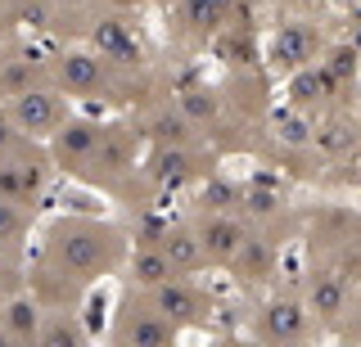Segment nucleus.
I'll list each match as a JSON object with an SVG mask.
<instances>
[{"mask_svg":"<svg viewBox=\"0 0 361 347\" xmlns=\"http://www.w3.org/2000/svg\"><path fill=\"white\" fill-rule=\"evenodd\" d=\"M180 324H172L158 311V302L135 284H122V298L109 320V343L113 347H172L180 339Z\"/></svg>","mask_w":361,"mask_h":347,"instance_id":"obj_8","label":"nucleus"},{"mask_svg":"<svg viewBox=\"0 0 361 347\" xmlns=\"http://www.w3.org/2000/svg\"><path fill=\"white\" fill-rule=\"evenodd\" d=\"M18 140H23V131H18L14 113H9V99L0 95V153H5L9 144H18Z\"/></svg>","mask_w":361,"mask_h":347,"instance_id":"obj_21","label":"nucleus"},{"mask_svg":"<svg viewBox=\"0 0 361 347\" xmlns=\"http://www.w3.org/2000/svg\"><path fill=\"white\" fill-rule=\"evenodd\" d=\"M41 316H45V302L32 289L5 298L0 302V347H37Z\"/></svg>","mask_w":361,"mask_h":347,"instance_id":"obj_16","label":"nucleus"},{"mask_svg":"<svg viewBox=\"0 0 361 347\" xmlns=\"http://www.w3.org/2000/svg\"><path fill=\"white\" fill-rule=\"evenodd\" d=\"M37 212L41 208L14 203L0 194V248H27V234L37 230Z\"/></svg>","mask_w":361,"mask_h":347,"instance_id":"obj_19","label":"nucleus"},{"mask_svg":"<svg viewBox=\"0 0 361 347\" xmlns=\"http://www.w3.org/2000/svg\"><path fill=\"white\" fill-rule=\"evenodd\" d=\"M90 343V324L82 302H50L41 316L37 347H86Z\"/></svg>","mask_w":361,"mask_h":347,"instance_id":"obj_17","label":"nucleus"},{"mask_svg":"<svg viewBox=\"0 0 361 347\" xmlns=\"http://www.w3.org/2000/svg\"><path fill=\"white\" fill-rule=\"evenodd\" d=\"M338 339L361 343V294H357V302H353V311H348V320H343V329H338Z\"/></svg>","mask_w":361,"mask_h":347,"instance_id":"obj_22","label":"nucleus"},{"mask_svg":"<svg viewBox=\"0 0 361 347\" xmlns=\"http://www.w3.org/2000/svg\"><path fill=\"white\" fill-rule=\"evenodd\" d=\"M221 167V149L212 140H185V144H149L140 163V176L149 181L158 198L163 194H190Z\"/></svg>","mask_w":361,"mask_h":347,"instance_id":"obj_5","label":"nucleus"},{"mask_svg":"<svg viewBox=\"0 0 361 347\" xmlns=\"http://www.w3.org/2000/svg\"><path fill=\"white\" fill-rule=\"evenodd\" d=\"M99 136H104V118H90V113H73V118H68L63 127L45 140V144H50V153H54L59 176H73V181H77V172H82L86 158L95 153Z\"/></svg>","mask_w":361,"mask_h":347,"instance_id":"obj_14","label":"nucleus"},{"mask_svg":"<svg viewBox=\"0 0 361 347\" xmlns=\"http://www.w3.org/2000/svg\"><path fill=\"white\" fill-rule=\"evenodd\" d=\"M0 37H59V0H0Z\"/></svg>","mask_w":361,"mask_h":347,"instance_id":"obj_15","label":"nucleus"},{"mask_svg":"<svg viewBox=\"0 0 361 347\" xmlns=\"http://www.w3.org/2000/svg\"><path fill=\"white\" fill-rule=\"evenodd\" d=\"M27 275H32L27 248H0V302L23 294V289H27Z\"/></svg>","mask_w":361,"mask_h":347,"instance_id":"obj_20","label":"nucleus"},{"mask_svg":"<svg viewBox=\"0 0 361 347\" xmlns=\"http://www.w3.org/2000/svg\"><path fill=\"white\" fill-rule=\"evenodd\" d=\"M109 5L127 9V14H135V9H154V5H172V0H109Z\"/></svg>","mask_w":361,"mask_h":347,"instance_id":"obj_23","label":"nucleus"},{"mask_svg":"<svg viewBox=\"0 0 361 347\" xmlns=\"http://www.w3.org/2000/svg\"><path fill=\"white\" fill-rule=\"evenodd\" d=\"M145 149H149V140H145L135 113L104 118V136H99L95 153L86 158V167L77 172V181L118 198V189L127 181H135V172H140V163H145Z\"/></svg>","mask_w":361,"mask_h":347,"instance_id":"obj_2","label":"nucleus"},{"mask_svg":"<svg viewBox=\"0 0 361 347\" xmlns=\"http://www.w3.org/2000/svg\"><path fill=\"white\" fill-rule=\"evenodd\" d=\"M185 217L199 230L208 266L212 271H226L235 262V253H240V244L248 239V217L244 212H217V208H190V203H185Z\"/></svg>","mask_w":361,"mask_h":347,"instance_id":"obj_12","label":"nucleus"},{"mask_svg":"<svg viewBox=\"0 0 361 347\" xmlns=\"http://www.w3.org/2000/svg\"><path fill=\"white\" fill-rule=\"evenodd\" d=\"M244 334L253 343H267V347H298V343H312L321 334V324H316L312 307H307L302 284H289V289L276 284L253 302Z\"/></svg>","mask_w":361,"mask_h":347,"instance_id":"obj_4","label":"nucleus"},{"mask_svg":"<svg viewBox=\"0 0 361 347\" xmlns=\"http://www.w3.org/2000/svg\"><path fill=\"white\" fill-rule=\"evenodd\" d=\"M77 99L73 95H63L59 86H32V91H23V95H14L9 99V113H14V122H18V131L23 136H32V140H50L54 131L63 127L68 118L77 113Z\"/></svg>","mask_w":361,"mask_h":347,"instance_id":"obj_11","label":"nucleus"},{"mask_svg":"<svg viewBox=\"0 0 361 347\" xmlns=\"http://www.w3.org/2000/svg\"><path fill=\"white\" fill-rule=\"evenodd\" d=\"M253 0H172L167 5V46L176 50H212V41L221 37L235 18Z\"/></svg>","mask_w":361,"mask_h":347,"instance_id":"obj_6","label":"nucleus"},{"mask_svg":"<svg viewBox=\"0 0 361 347\" xmlns=\"http://www.w3.org/2000/svg\"><path fill=\"white\" fill-rule=\"evenodd\" d=\"M289 234L280 230H262V226H248V239L240 244L235 262L226 266V275L235 279V289L248 298H262L267 289L280 284V257H285Z\"/></svg>","mask_w":361,"mask_h":347,"instance_id":"obj_9","label":"nucleus"},{"mask_svg":"<svg viewBox=\"0 0 361 347\" xmlns=\"http://www.w3.org/2000/svg\"><path fill=\"white\" fill-rule=\"evenodd\" d=\"M145 294H149L158 302V311L172 324H180V329H208V324L217 320V294H212L199 275H172L158 289H145Z\"/></svg>","mask_w":361,"mask_h":347,"instance_id":"obj_10","label":"nucleus"},{"mask_svg":"<svg viewBox=\"0 0 361 347\" xmlns=\"http://www.w3.org/2000/svg\"><path fill=\"white\" fill-rule=\"evenodd\" d=\"M330 46H334V41H330V23H325V14H316V9H293V14L276 18V27L267 32L262 63H267V72L276 77V82H285V77L312 68Z\"/></svg>","mask_w":361,"mask_h":347,"instance_id":"obj_3","label":"nucleus"},{"mask_svg":"<svg viewBox=\"0 0 361 347\" xmlns=\"http://www.w3.org/2000/svg\"><path fill=\"white\" fill-rule=\"evenodd\" d=\"M32 86H50V50L27 37H0V95L14 99Z\"/></svg>","mask_w":361,"mask_h":347,"instance_id":"obj_13","label":"nucleus"},{"mask_svg":"<svg viewBox=\"0 0 361 347\" xmlns=\"http://www.w3.org/2000/svg\"><path fill=\"white\" fill-rule=\"evenodd\" d=\"M172 275H180L172 257L158 248L149 234H135L131 257H127V266H122V284H135V289H158L163 279H172Z\"/></svg>","mask_w":361,"mask_h":347,"instance_id":"obj_18","label":"nucleus"},{"mask_svg":"<svg viewBox=\"0 0 361 347\" xmlns=\"http://www.w3.org/2000/svg\"><path fill=\"white\" fill-rule=\"evenodd\" d=\"M135 234L118 221L86 217V212H63L41 226L37 253H32L27 289L45 307L50 302H86V294L104 279L122 275L131 257Z\"/></svg>","mask_w":361,"mask_h":347,"instance_id":"obj_1","label":"nucleus"},{"mask_svg":"<svg viewBox=\"0 0 361 347\" xmlns=\"http://www.w3.org/2000/svg\"><path fill=\"white\" fill-rule=\"evenodd\" d=\"M54 176H59V167H54V153L45 140L23 136L18 144H9L0 153V194L14 198V203L41 208L50 185H54Z\"/></svg>","mask_w":361,"mask_h":347,"instance_id":"obj_7","label":"nucleus"}]
</instances>
